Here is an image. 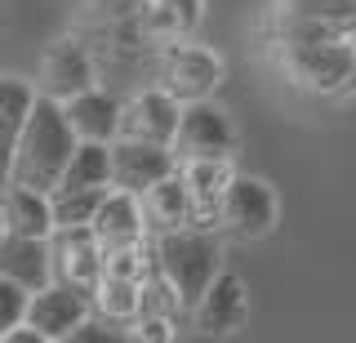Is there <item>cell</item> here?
<instances>
[{
  "label": "cell",
  "mask_w": 356,
  "mask_h": 343,
  "mask_svg": "<svg viewBox=\"0 0 356 343\" xmlns=\"http://www.w3.org/2000/svg\"><path fill=\"white\" fill-rule=\"evenodd\" d=\"M76 147V134L63 116V103L36 94L31 103V116L22 125V134L14 143V157H9V170H5V183H18V187H36V192H54L63 179V165Z\"/></svg>",
  "instance_id": "cell-1"
},
{
  "label": "cell",
  "mask_w": 356,
  "mask_h": 343,
  "mask_svg": "<svg viewBox=\"0 0 356 343\" xmlns=\"http://www.w3.org/2000/svg\"><path fill=\"white\" fill-rule=\"evenodd\" d=\"M152 263L165 276V285L174 290L178 308L192 312L196 298L205 294V285L222 272V246L209 228H174L156 237Z\"/></svg>",
  "instance_id": "cell-2"
},
{
  "label": "cell",
  "mask_w": 356,
  "mask_h": 343,
  "mask_svg": "<svg viewBox=\"0 0 356 343\" xmlns=\"http://www.w3.org/2000/svg\"><path fill=\"white\" fill-rule=\"evenodd\" d=\"M285 81L312 98L356 94V40H316V45H276Z\"/></svg>",
  "instance_id": "cell-3"
},
{
  "label": "cell",
  "mask_w": 356,
  "mask_h": 343,
  "mask_svg": "<svg viewBox=\"0 0 356 343\" xmlns=\"http://www.w3.org/2000/svg\"><path fill=\"white\" fill-rule=\"evenodd\" d=\"M267 27L276 45L356 40V0H272Z\"/></svg>",
  "instance_id": "cell-4"
},
{
  "label": "cell",
  "mask_w": 356,
  "mask_h": 343,
  "mask_svg": "<svg viewBox=\"0 0 356 343\" xmlns=\"http://www.w3.org/2000/svg\"><path fill=\"white\" fill-rule=\"evenodd\" d=\"M170 152H174L178 165H187V161H232V152H236V129H232V120L218 103L196 98V103H183V112H178V129H174Z\"/></svg>",
  "instance_id": "cell-5"
},
{
  "label": "cell",
  "mask_w": 356,
  "mask_h": 343,
  "mask_svg": "<svg viewBox=\"0 0 356 343\" xmlns=\"http://www.w3.org/2000/svg\"><path fill=\"white\" fill-rule=\"evenodd\" d=\"M156 76H161V90L170 98L196 103V98H209L214 85L222 81V58L209 54L205 45H192V40H165L161 58H156Z\"/></svg>",
  "instance_id": "cell-6"
},
{
  "label": "cell",
  "mask_w": 356,
  "mask_h": 343,
  "mask_svg": "<svg viewBox=\"0 0 356 343\" xmlns=\"http://www.w3.org/2000/svg\"><path fill=\"white\" fill-rule=\"evenodd\" d=\"M218 223L236 232L245 241H263L276 228V192L272 183L250 179V174H232L218 201Z\"/></svg>",
  "instance_id": "cell-7"
},
{
  "label": "cell",
  "mask_w": 356,
  "mask_h": 343,
  "mask_svg": "<svg viewBox=\"0 0 356 343\" xmlns=\"http://www.w3.org/2000/svg\"><path fill=\"white\" fill-rule=\"evenodd\" d=\"M89 312H94V294H89V290L67 285V281H49V285H40V290L27 294L22 326H31L36 335H44L49 343H58L63 335H72Z\"/></svg>",
  "instance_id": "cell-8"
},
{
  "label": "cell",
  "mask_w": 356,
  "mask_h": 343,
  "mask_svg": "<svg viewBox=\"0 0 356 343\" xmlns=\"http://www.w3.org/2000/svg\"><path fill=\"white\" fill-rule=\"evenodd\" d=\"M245 321H250V290H245V281L236 272H218L205 285V294L196 298L192 326L205 339H222V335H236Z\"/></svg>",
  "instance_id": "cell-9"
},
{
  "label": "cell",
  "mask_w": 356,
  "mask_h": 343,
  "mask_svg": "<svg viewBox=\"0 0 356 343\" xmlns=\"http://www.w3.org/2000/svg\"><path fill=\"white\" fill-rule=\"evenodd\" d=\"M111 187L129 196H143L147 187H156L165 174L178 170L170 147H156V143H134V138H111Z\"/></svg>",
  "instance_id": "cell-10"
},
{
  "label": "cell",
  "mask_w": 356,
  "mask_h": 343,
  "mask_svg": "<svg viewBox=\"0 0 356 343\" xmlns=\"http://www.w3.org/2000/svg\"><path fill=\"white\" fill-rule=\"evenodd\" d=\"M178 112H183V103L170 98L165 90H143V94H134L129 103H120V129H116V138L170 147L174 129H178Z\"/></svg>",
  "instance_id": "cell-11"
},
{
  "label": "cell",
  "mask_w": 356,
  "mask_h": 343,
  "mask_svg": "<svg viewBox=\"0 0 356 343\" xmlns=\"http://www.w3.org/2000/svg\"><path fill=\"white\" fill-rule=\"evenodd\" d=\"M49 263H54V281L81 285L94 294L98 276H103V246L94 241L89 228H54L49 232Z\"/></svg>",
  "instance_id": "cell-12"
},
{
  "label": "cell",
  "mask_w": 356,
  "mask_h": 343,
  "mask_svg": "<svg viewBox=\"0 0 356 343\" xmlns=\"http://www.w3.org/2000/svg\"><path fill=\"white\" fill-rule=\"evenodd\" d=\"M89 232H94V241L103 246V254H107V250H129V246H143L147 218H143L138 196L107 187V196H103V205H98V214H94V223H89Z\"/></svg>",
  "instance_id": "cell-13"
},
{
  "label": "cell",
  "mask_w": 356,
  "mask_h": 343,
  "mask_svg": "<svg viewBox=\"0 0 356 343\" xmlns=\"http://www.w3.org/2000/svg\"><path fill=\"white\" fill-rule=\"evenodd\" d=\"M89 85H94V58L85 54V45H76V40L49 45V54L40 63V94L54 98V103H67Z\"/></svg>",
  "instance_id": "cell-14"
},
{
  "label": "cell",
  "mask_w": 356,
  "mask_h": 343,
  "mask_svg": "<svg viewBox=\"0 0 356 343\" xmlns=\"http://www.w3.org/2000/svg\"><path fill=\"white\" fill-rule=\"evenodd\" d=\"M0 276L22 285V290H40L54 281V263H49V237H14L5 232L0 237Z\"/></svg>",
  "instance_id": "cell-15"
},
{
  "label": "cell",
  "mask_w": 356,
  "mask_h": 343,
  "mask_svg": "<svg viewBox=\"0 0 356 343\" xmlns=\"http://www.w3.org/2000/svg\"><path fill=\"white\" fill-rule=\"evenodd\" d=\"M63 116H67V125H72V134L81 143H111L116 129H120V103L107 90H98V85L81 90L76 98H67Z\"/></svg>",
  "instance_id": "cell-16"
},
{
  "label": "cell",
  "mask_w": 356,
  "mask_h": 343,
  "mask_svg": "<svg viewBox=\"0 0 356 343\" xmlns=\"http://www.w3.org/2000/svg\"><path fill=\"white\" fill-rule=\"evenodd\" d=\"M178 174H183L187 201H192V228H214L232 165L227 161H187V165H178Z\"/></svg>",
  "instance_id": "cell-17"
},
{
  "label": "cell",
  "mask_w": 356,
  "mask_h": 343,
  "mask_svg": "<svg viewBox=\"0 0 356 343\" xmlns=\"http://www.w3.org/2000/svg\"><path fill=\"white\" fill-rule=\"evenodd\" d=\"M0 223L14 237H49L54 214H49V192L36 187H18V183H0Z\"/></svg>",
  "instance_id": "cell-18"
},
{
  "label": "cell",
  "mask_w": 356,
  "mask_h": 343,
  "mask_svg": "<svg viewBox=\"0 0 356 343\" xmlns=\"http://www.w3.org/2000/svg\"><path fill=\"white\" fill-rule=\"evenodd\" d=\"M143 205V218L156 228V232H174V228H192V201H187V187H183V174H165L156 187L138 196Z\"/></svg>",
  "instance_id": "cell-19"
},
{
  "label": "cell",
  "mask_w": 356,
  "mask_h": 343,
  "mask_svg": "<svg viewBox=\"0 0 356 343\" xmlns=\"http://www.w3.org/2000/svg\"><path fill=\"white\" fill-rule=\"evenodd\" d=\"M200 5L205 0H143L138 23L152 40H187L200 27Z\"/></svg>",
  "instance_id": "cell-20"
},
{
  "label": "cell",
  "mask_w": 356,
  "mask_h": 343,
  "mask_svg": "<svg viewBox=\"0 0 356 343\" xmlns=\"http://www.w3.org/2000/svg\"><path fill=\"white\" fill-rule=\"evenodd\" d=\"M31 103H36V90H31V81L0 76V174L9 170L14 143H18L22 125H27V116H31Z\"/></svg>",
  "instance_id": "cell-21"
},
{
  "label": "cell",
  "mask_w": 356,
  "mask_h": 343,
  "mask_svg": "<svg viewBox=\"0 0 356 343\" xmlns=\"http://www.w3.org/2000/svg\"><path fill=\"white\" fill-rule=\"evenodd\" d=\"M107 147L111 143H81L76 138L58 187H111V152Z\"/></svg>",
  "instance_id": "cell-22"
},
{
  "label": "cell",
  "mask_w": 356,
  "mask_h": 343,
  "mask_svg": "<svg viewBox=\"0 0 356 343\" xmlns=\"http://www.w3.org/2000/svg\"><path fill=\"white\" fill-rule=\"evenodd\" d=\"M103 196H107V187H54L49 192L54 228H89Z\"/></svg>",
  "instance_id": "cell-23"
},
{
  "label": "cell",
  "mask_w": 356,
  "mask_h": 343,
  "mask_svg": "<svg viewBox=\"0 0 356 343\" xmlns=\"http://www.w3.org/2000/svg\"><path fill=\"white\" fill-rule=\"evenodd\" d=\"M94 308H98V317L116 321V326H129V321L138 317V281L98 276V285H94Z\"/></svg>",
  "instance_id": "cell-24"
},
{
  "label": "cell",
  "mask_w": 356,
  "mask_h": 343,
  "mask_svg": "<svg viewBox=\"0 0 356 343\" xmlns=\"http://www.w3.org/2000/svg\"><path fill=\"white\" fill-rule=\"evenodd\" d=\"M58 343H129V330L116 326V321H107V317H94V312H89L81 326H76L72 335H63Z\"/></svg>",
  "instance_id": "cell-25"
},
{
  "label": "cell",
  "mask_w": 356,
  "mask_h": 343,
  "mask_svg": "<svg viewBox=\"0 0 356 343\" xmlns=\"http://www.w3.org/2000/svg\"><path fill=\"white\" fill-rule=\"evenodd\" d=\"M22 312H27V290L0 276V339L14 326H22Z\"/></svg>",
  "instance_id": "cell-26"
},
{
  "label": "cell",
  "mask_w": 356,
  "mask_h": 343,
  "mask_svg": "<svg viewBox=\"0 0 356 343\" xmlns=\"http://www.w3.org/2000/svg\"><path fill=\"white\" fill-rule=\"evenodd\" d=\"M125 330H129V343H170L174 335L170 317H147V312H138Z\"/></svg>",
  "instance_id": "cell-27"
},
{
  "label": "cell",
  "mask_w": 356,
  "mask_h": 343,
  "mask_svg": "<svg viewBox=\"0 0 356 343\" xmlns=\"http://www.w3.org/2000/svg\"><path fill=\"white\" fill-rule=\"evenodd\" d=\"M0 343H49V339H44V335H36L31 326H14V330H9V335L0 339Z\"/></svg>",
  "instance_id": "cell-28"
},
{
  "label": "cell",
  "mask_w": 356,
  "mask_h": 343,
  "mask_svg": "<svg viewBox=\"0 0 356 343\" xmlns=\"http://www.w3.org/2000/svg\"><path fill=\"white\" fill-rule=\"evenodd\" d=\"M0 237H5V223H0Z\"/></svg>",
  "instance_id": "cell-29"
},
{
  "label": "cell",
  "mask_w": 356,
  "mask_h": 343,
  "mask_svg": "<svg viewBox=\"0 0 356 343\" xmlns=\"http://www.w3.org/2000/svg\"><path fill=\"white\" fill-rule=\"evenodd\" d=\"M0 183H5V174H0Z\"/></svg>",
  "instance_id": "cell-30"
}]
</instances>
